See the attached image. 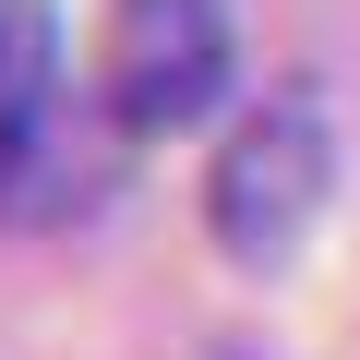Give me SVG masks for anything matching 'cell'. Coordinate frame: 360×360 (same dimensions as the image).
<instances>
[{
	"label": "cell",
	"instance_id": "cell-1",
	"mask_svg": "<svg viewBox=\"0 0 360 360\" xmlns=\"http://www.w3.org/2000/svg\"><path fill=\"white\" fill-rule=\"evenodd\" d=\"M336 193V120L324 96H264L229 144H217V180H205V217L240 264H288L300 229L324 217Z\"/></svg>",
	"mask_w": 360,
	"mask_h": 360
},
{
	"label": "cell",
	"instance_id": "cell-3",
	"mask_svg": "<svg viewBox=\"0 0 360 360\" xmlns=\"http://www.w3.org/2000/svg\"><path fill=\"white\" fill-rule=\"evenodd\" d=\"M49 108H60V13L49 0H0V205L49 156Z\"/></svg>",
	"mask_w": 360,
	"mask_h": 360
},
{
	"label": "cell",
	"instance_id": "cell-2",
	"mask_svg": "<svg viewBox=\"0 0 360 360\" xmlns=\"http://www.w3.org/2000/svg\"><path fill=\"white\" fill-rule=\"evenodd\" d=\"M240 25L229 0H108V37H96V96L108 132H180L229 96Z\"/></svg>",
	"mask_w": 360,
	"mask_h": 360
}]
</instances>
